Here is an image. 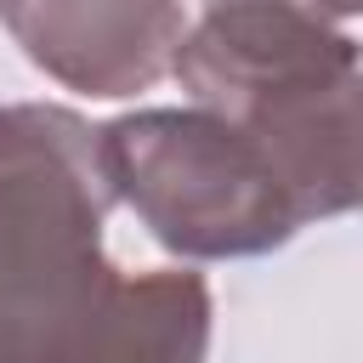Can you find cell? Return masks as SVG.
<instances>
[{
    "label": "cell",
    "instance_id": "cell-5",
    "mask_svg": "<svg viewBox=\"0 0 363 363\" xmlns=\"http://www.w3.org/2000/svg\"><path fill=\"white\" fill-rule=\"evenodd\" d=\"M312 6H318V11L329 17V23H335V17H352V11H357V0H312Z\"/></svg>",
    "mask_w": 363,
    "mask_h": 363
},
{
    "label": "cell",
    "instance_id": "cell-2",
    "mask_svg": "<svg viewBox=\"0 0 363 363\" xmlns=\"http://www.w3.org/2000/svg\"><path fill=\"white\" fill-rule=\"evenodd\" d=\"M170 74L278 164L306 221L357 204V45L312 0H204Z\"/></svg>",
    "mask_w": 363,
    "mask_h": 363
},
{
    "label": "cell",
    "instance_id": "cell-4",
    "mask_svg": "<svg viewBox=\"0 0 363 363\" xmlns=\"http://www.w3.org/2000/svg\"><path fill=\"white\" fill-rule=\"evenodd\" d=\"M17 51L79 96H136L170 74L182 0H0Z\"/></svg>",
    "mask_w": 363,
    "mask_h": 363
},
{
    "label": "cell",
    "instance_id": "cell-1",
    "mask_svg": "<svg viewBox=\"0 0 363 363\" xmlns=\"http://www.w3.org/2000/svg\"><path fill=\"white\" fill-rule=\"evenodd\" d=\"M113 187L96 130L57 102L0 108V363L159 357L170 306L153 272L102 255Z\"/></svg>",
    "mask_w": 363,
    "mask_h": 363
},
{
    "label": "cell",
    "instance_id": "cell-3",
    "mask_svg": "<svg viewBox=\"0 0 363 363\" xmlns=\"http://www.w3.org/2000/svg\"><path fill=\"white\" fill-rule=\"evenodd\" d=\"M113 204L182 261H233L289 244L306 227L278 164L210 108H142L96 130Z\"/></svg>",
    "mask_w": 363,
    "mask_h": 363
}]
</instances>
